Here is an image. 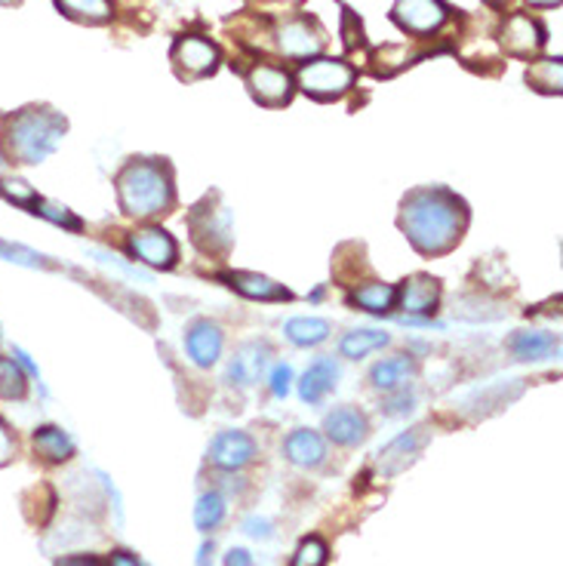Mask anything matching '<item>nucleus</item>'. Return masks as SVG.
Returning <instances> with one entry per match:
<instances>
[{
	"label": "nucleus",
	"mask_w": 563,
	"mask_h": 566,
	"mask_svg": "<svg viewBox=\"0 0 563 566\" xmlns=\"http://www.w3.org/2000/svg\"><path fill=\"white\" fill-rule=\"evenodd\" d=\"M471 226V210L447 185H419L404 195L397 228L425 259L450 255Z\"/></svg>",
	"instance_id": "1"
},
{
	"label": "nucleus",
	"mask_w": 563,
	"mask_h": 566,
	"mask_svg": "<svg viewBox=\"0 0 563 566\" xmlns=\"http://www.w3.org/2000/svg\"><path fill=\"white\" fill-rule=\"evenodd\" d=\"M117 203L129 219L152 222L176 210V172L167 157H129L114 176Z\"/></svg>",
	"instance_id": "2"
},
{
	"label": "nucleus",
	"mask_w": 563,
	"mask_h": 566,
	"mask_svg": "<svg viewBox=\"0 0 563 566\" xmlns=\"http://www.w3.org/2000/svg\"><path fill=\"white\" fill-rule=\"evenodd\" d=\"M69 120L50 105H25L3 117L0 155L15 167H38L62 145Z\"/></svg>",
	"instance_id": "3"
},
{
	"label": "nucleus",
	"mask_w": 563,
	"mask_h": 566,
	"mask_svg": "<svg viewBox=\"0 0 563 566\" xmlns=\"http://www.w3.org/2000/svg\"><path fill=\"white\" fill-rule=\"evenodd\" d=\"M188 238L200 255L226 259L234 250V219L222 200V191H207L204 198L188 210Z\"/></svg>",
	"instance_id": "4"
},
{
	"label": "nucleus",
	"mask_w": 563,
	"mask_h": 566,
	"mask_svg": "<svg viewBox=\"0 0 563 566\" xmlns=\"http://www.w3.org/2000/svg\"><path fill=\"white\" fill-rule=\"evenodd\" d=\"M354 77L345 59H311L299 69V90L314 102H336L352 90Z\"/></svg>",
	"instance_id": "5"
},
{
	"label": "nucleus",
	"mask_w": 563,
	"mask_h": 566,
	"mask_svg": "<svg viewBox=\"0 0 563 566\" xmlns=\"http://www.w3.org/2000/svg\"><path fill=\"white\" fill-rule=\"evenodd\" d=\"M169 62H173V71L179 81H204V77L216 74L222 53L207 38L183 34V38H176L173 50H169Z\"/></svg>",
	"instance_id": "6"
},
{
	"label": "nucleus",
	"mask_w": 563,
	"mask_h": 566,
	"mask_svg": "<svg viewBox=\"0 0 563 566\" xmlns=\"http://www.w3.org/2000/svg\"><path fill=\"white\" fill-rule=\"evenodd\" d=\"M127 253L157 271H173L179 265V243L169 234L167 228L160 226H142L129 234Z\"/></svg>",
	"instance_id": "7"
},
{
	"label": "nucleus",
	"mask_w": 563,
	"mask_h": 566,
	"mask_svg": "<svg viewBox=\"0 0 563 566\" xmlns=\"http://www.w3.org/2000/svg\"><path fill=\"white\" fill-rule=\"evenodd\" d=\"M247 90L265 108H283L293 102V93H296L290 71L271 62H256L253 69H247Z\"/></svg>",
	"instance_id": "8"
},
{
	"label": "nucleus",
	"mask_w": 563,
	"mask_h": 566,
	"mask_svg": "<svg viewBox=\"0 0 563 566\" xmlns=\"http://www.w3.org/2000/svg\"><path fill=\"white\" fill-rule=\"evenodd\" d=\"M545 25L526 13H511L502 22V31H499V46L505 50V56L514 59H535L545 46Z\"/></svg>",
	"instance_id": "9"
},
{
	"label": "nucleus",
	"mask_w": 563,
	"mask_h": 566,
	"mask_svg": "<svg viewBox=\"0 0 563 566\" xmlns=\"http://www.w3.org/2000/svg\"><path fill=\"white\" fill-rule=\"evenodd\" d=\"M392 19L400 31H407L413 38H428L447 25L450 10L444 0H397Z\"/></svg>",
	"instance_id": "10"
},
{
	"label": "nucleus",
	"mask_w": 563,
	"mask_h": 566,
	"mask_svg": "<svg viewBox=\"0 0 563 566\" xmlns=\"http://www.w3.org/2000/svg\"><path fill=\"white\" fill-rule=\"evenodd\" d=\"M274 46L281 50L286 59H314L321 50H324L326 34L324 29L314 22V19H286L281 29L274 31Z\"/></svg>",
	"instance_id": "11"
},
{
	"label": "nucleus",
	"mask_w": 563,
	"mask_h": 566,
	"mask_svg": "<svg viewBox=\"0 0 563 566\" xmlns=\"http://www.w3.org/2000/svg\"><path fill=\"white\" fill-rule=\"evenodd\" d=\"M440 296H444V286L431 274H409L407 281L397 283V302L395 308H400L404 314H419V317H428L440 308Z\"/></svg>",
	"instance_id": "12"
},
{
	"label": "nucleus",
	"mask_w": 563,
	"mask_h": 566,
	"mask_svg": "<svg viewBox=\"0 0 563 566\" xmlns=\"http://www.w3.org/2000/svg\"><path fill=\"white\" fill-rule=\"evenodd\" d=\"M216 281H222L234 293L253 298V302H290L293 298V290H286L283 283L271 281L265 274H256V271H222V274H216Z\"/></svg>",
	"instance_id": "13"
},
{
	"label": "nucleus",
	"mask_w": 563,
	"mask_h": 566,
	"mask_svg": "<svg viewBox=\"0 0 563 566\" xmlns=\"http://www.w3.org/2000/svg\"><path fill=\"white\" fill-rule=\"evenodd\" d=\"M425 443H428V428H413V431H404V434H397L385 450L376 459V468H379V474L385 478H395L400 474L404 468H409L419 453L425 450Z\"/></svg>",
	"instance_id": "14"
},
{
	"label": "nucleus",
	"mask_w": 563,
	"mask_h": 566,
	"mask_svg": "<svg viewBox=\"0 0 563 566\" xmlns=\"http://www.w3.org/2000/svg\"><path fill=\"white\" fill-rule=\"evenodd\" d=\"M256 440L247 431H219L210 443V462L222 471H240L253 462Z\"/></svg>",
	"instance_id": "15"
},
{
	"label": "nucleus",
	"mask_w": 563,
	"mask_h": 566,
	"mask_svg": "<svg viewBox=\"0 0 563 566\" xmlns=\"http://www.w3.org/2000/svg\"><path fill=\"white\" fill-rule=\"evenodd\" d=\"M268 357H271V348L265 342H243L231 357V364H228V379L238 388H250L265 373Z\"/></svg>",
	"instance_id": "16"
},
{
	"label": "nucleus",
	"mask_w": 563,
	"mask_h": 566,
	"mask_svg": "<svg viewBox=\"0 0 563 566\" xmlns=\"http://www.w3.org/2000/svg\"><path fill=\"white\" fill-rule=\"evenodd\" d=\"M185 348H188V357H191L198 367H212V364L219 360V354H222V329H219V324L200 317V321H195V324L188 326Z\"/></svg>",
	"instance_id": "17"
},
{
	"label": "nucleus",
	"mask_w": 563,
	"mask_h": 566,
	"mask_svg": "<svg viewBox=\"0 0 563 566\" xmlns=\"http://www.w3.org/2000/svg\"><path fill=\"white\" fill-rule=\"evenodd\" d=\"M326 438L338 443V447H361L369 434V422L361 410L354 407H338L324 419Z\"/></svg>",
	"instance_id": "18"
},
{
	"label": "nucleus",
	"mask_w": 563,
	"mask_h": 566,
	"mask_svg": "<svg viewBox=\"0 0 563 566\" xmlns=\"http://www.w3.org/2000/svg\"><path fill=\"white\" fill-rule=\"evenodd\" d=\"M31 447H34V455L41 459L43 465H65V462L74 459V440L59 424H41V428H34Z\"/></svg>",
	"instance_id": "19"
},
{
	"label": "nucleus",
	"mask_w": 563,
	"mask_h": 566,
	"mask_svg": "<svg viewBox=\"0 0 563 566\" xmlns=\"http://www.w3.org/2000/svg\"><path fill=\"white\" fill-rule=\"evenodd\" d=\"M397 302V283L385 281H366L354 283L348 293V305L361 308L366 314H388Z\"/></svg>",
	"instance_id": "20"
},
{
	"label": "nucleus",
	"mask_w": 563,
	"mask_h": 566,
	"mask_svg": "<svg viewBox=\"0 0 563 566\" xmlns=\"http://www.w3.org/2000/svg\"><path fill=\"white\" fill-rule=\"evenodd\" d=\"M283 455L299 468H317L324 465L326 443L317 431H311V428H296L290 438L283 440Z\"/></svg>",
	"instance_id": "21"
},
{
	"label": "nucleus",
	"mask_w": 563,
	"mask_h": 566,
	"mask_svg": "<svg viewBox=\"0 0 563 566\" xmlns=\"http://www.w3.org/2000/svg\"><path fill=\"white\" fill-rule=\"evenodd\" d=\"M508 352L518 360H551L561 354V342H557V336L542 333V329H518L508 339Z\"/></svg>",
	"instance_id": "22"
},
{
	"label": "nucleus",
	"mask_w": 563,
	"mask_h": 566,
	"mask_svg": "<svg viewBox=\"0 0 563 566\" xmlns=\"http://www.w3.org/2000/svg\"><path fill=\"white\" fill-rule=\"evenodd\" d=\"M338 379V367L330 360V357H317L309 369H305V376H302V382H299V395L305 403H321L333 388H336Z\"/></svg>",
	"instance_id": "23"
},
{
	"label": "nucleus",
	"mask_w": 563,
	"mask_h": 566,
	"mask_svg": "<svg viewBox=\"0 0 563 566\" xmlns=\"http://www.w3.org/2000/svg\"><path fill=\"white\" fill-rule=\"evenodd\" d=\"M413 376H416V360H413L409 354L385 357V360H379L376 367L369 369V382H373V388H379V391H397V388H404Z\"/></svg>",
	"instance_id": "24"
},
{
	"label": "nucleus",
	"mask_w": 563,
	"mask_h": 566,
	"mask_svg": "<svg viewBox=\"0 0 563 566\" xmlns=\"http://www.w3.org/2000/svg\"><path fill=\"white\" fill-rule=\"evenodd\" d=\"M53 3L65 19L81 22V25H105L114 15L112 0H53Z\"/></svg>",
	"instance_id": "25"
},
{
	"label": "nucleus",
	"mask_w": 563,
	"mask_h": 566,
	"mask_svg": "<svg viewBox=\"0 0 563 566\" xmlns=\"http://www.w3.org/2000/svg\"><path fill=\"white\" fill-rule=\"evenodd\" d=\"M523 77H526V84L533 86L535 93L561 96V90H563L561 59H539V62H530V69H526Z\"/></svg>",
	"instance_id": "26"
},
{
	"label": "nucleus",
	"mask_w": 563,
	"mask_h": 566,
	"mask_svg": "<svg viewBox=\"0 0 563 566\" xmlns=\"http://www.w3.org/2000/svg\"><path fill=\"white\" fill-rule=\"evenodd\" d=\"M392 342L388 333H382V329H352V333H345V339L338 342V352L342 357H348V360H361L369 352H379Z\"/></svg>",
	"instance_id": "27"
},
{
	"label": "nucleus",
	"mask_w": 563,
	"mask_h": 566,
	"mask_svg": "<svg viewBox=\"0 0 563 566\" xmlns=\"http://www.w3.org/2000/svg\"><path fill=\"white\" fill-rule=\"evenodd\" d=\"M283 333L299 348H311V345L326 342V336H330V321H324V317H293V321H286Z\"/></svg>",
	"instance_id": "28"
},
{
	"label": "nucleus",
	"mask_w": 563,
	"mask_h": 566,
	"mask_svg": "<svg viewBox=\"0 0 563 566\" xmlns=\"http://www.w3.org/2000/svg\"><path fill=\"white\" fill-rule=\"evenodd\" d=\"M29 397V373L19 367L15 357H0V400H25Z\"/></svg>",
	"instance_id": "29"
},
{
	"label": "nucleus",
	"mask_w": 563,
	"mask_h": 566,
	"mask_svg": "<svg viewBox=\"0 0 563 566\" xmlns=\"http://www.w3.org/2000/svg\"><path fill=\"white\" fill-rule=\"evenodd\" d=\"M228 505H226V495L222 493H204L198 499V505H195V524H198L200 533H210L216 526L226 521Z\"/></svg>",
	"instance_id": "30"
},
{
	"label": "nucleus",
	"mask_w": 563,
	"mask_h": 566,
	"mask_svg": "<svg viewBox=\"0 0 563 566\" xmlns=\"http://www.w3.org/2000/svg\"><path fill=\"white\" fill-rule=\"evenodd\" d=\"M29 212L41 216V219H46V222H53V226H59V228H69V231H74V234H77V231H84V222H81V219H77V216H74L69 207L56 203V200L38 198Z\"/></svg>",
	"instance_id": "31"
},
{
	"label": "nucleus",
	"mask_w": 563,
	"mask_h": 566,
	"mask_svg": "<svg viewBox=\"0 0 563 566\" xmlns=\"http://www.w3.org/2000/svg\"><path fill=\"white\" fill-rule=\"evenodd\" d=\"M330 564V548L321 536H305L299 542L296 554L290 566H326Z\"/></svg>",
	"instance_id": "32"
},
{
	"label": "nucleus",
	"mask_w": 563,
	"mask_h": 566,
	"mask_svg": "<svg viewBox=\"0 0 563 566\" xmlns=\"http://www.w3.org/2000/svg\"><path fill=\"white\" fill-rule=\"evenodd\" d=\"M0 198L7 200V203H15L19 210H31V207H34V200L41 198V195H38L25 179L7 176V179H0Z\"/></svg>",
	"instance_id": "33"
},
{
	"label": "nucleus",
	"mask_w": 563,
	"mask_h": 566,
	"mask_svg": "<svg viewBox=\"0 0 563 566\" xmlns=\"http://www.w3.org/2000/svg\"><path fill=\"white\" fill-rule=\"evenodd\" d=\"M0 255L10 262H19V265H29V269H50V262L41 253H34L29 247H19V243L0 241Z\"/></svg>",
	"instance_id": "34"
},
{
	"label": "nucleus",
	"mask_w": 563,
	"mask_h": 566,
	"mask_svg": "<svg viewBox=\"0 0 563 566\" xmlns=\"http://www.w3.org/2000/svg\"><path fill=\"white\" fill-rule=\"evenodd\" d=\"M388 400L382 403V412L385 416H404V412L413 410V403H416V395L413 391H407V385L404 388H397V391H388Z\"/></svg>",
	"instance_id": "35"
},
{
	"label": "nucleus",
	"mask_w": 563,
	"mask_h": 566,
	"mask_svg": "<svg viewBox=\"0 0 563 566\" xmlns=\"http://www.w3.org/2000/svg\"><path fill=\"white\" fill-rule=\"evenodd\" d=\"M19 453V440H15V431L10 428V422L0 416V468H7Z\"/></svg>",
	"instance_id": "36"
},
{
	"label": "nucleus",
	"mask_w": 563,
	"mask_h": 566,
	"mask_svg": "<svg viewBox=\"0 0 563 566\" xmlns=\"http://www.w3.org/2000/svg\"><path fill=\"white\" fill-rule=\"evenodd\" d=\"M290 388H293V369H290V364H278L271 369V395L286 397Z\"/></svg>",
	"instance_id": "37"
},
{
	"label": "nucleus",
	"mask_w": 563,
	"mask_h": 566,
	"mask_svg": "<svg viewBox=\"0 0 563 566\" xmlns=\"http://www.w3.org/2000/svg\"><path fill=\"white\" fill-rule=\"evenodd\" d=\"M53 566H105V560L93 557V554H71V557H62V560Z\"/></svg>",
	"instance_id": "38"
},
{
	"label": "nucleus",
	"mask_w": 563,
	"mask_h": 566,
	"mask_svg": "<svg viewBox=\"0 0 563 566\" xmlns=\"http://www.w3.org/2000/svg\"><path fill=\"white\" fill-rule=\"evenodd\" d=\"M105 566H142V560L136 557V554H129V552H124V548H117V552L108 554Z\"/></svg>",
	"instance_id": "39"
},
{
	"label": "nucleus",
	"mask_w": 563,
	"mask_h": 566,
	"mask_svg": "<svg viewBox=\"0 0 563 566\" xmlns=\"http://www.w3.org/2000/svg\"><path fill=\"white\" fill-rule=\"evenodd\" d=\"M226 566H253V554L247 548H231L226 554Z\"/></svg>",
	"instance_id": "40"
},
{
	"label": "nucleus",
	"mask_w": 563,
	"mask_h": 566,
	"mask_svg": "<svg viewBox=\"0 0 563 566\" xmlns=\"http://www.w3.org/2000/svg\"><path fill=\"white\" fill-rule=\"evenodd\" d=\"M247 533H250V536H256V538L271 536V530H268V521H247Z\"/></svg>",
	"instance_id": "41"
},
{
	"label": "nucleus",
	"mask_w": 563,
	"mask_h": 566,
	"mask_svg": "<svg viewBox=\"0 0 563 566\" xmlns=\"http://www.w3.org/2000/svg\"><path fill=\"white\" fill-rule=\"evenodd\" d=\"M530 7H557L561 0H526Z\"/></svg>",
	"instance_id": "42"
},
{
	"label": "nucleus",
	"mask_w": 563,
	"mask_h": 566,
	"mask_svg": "<svg viewBox=\"0 0 563 566\" xmlns=\"http://www.w3.org/2000/svg\"><path fill=\"white\" fill-rule=\"evenodd\" d=\"M487 3H490V7H496V10H499V7H505L508 0H487Z\"/></svg>",
	"instance_id": "43"
},
{
	"label": "nucleus",
	"mask_w": 563,
	"mask_h": 566,
	"mask_svg": "<svg viewBox=\"0 0 563 566\" xmlns=\"http://www.w3.org/2000/svg\"><path fill=\"white\" fill-rule=\"evenodd\" d=\"M3 7H15V3H22V0H0Z\"/></svg>",
	"instance_id": "44"
}]
</instances>
